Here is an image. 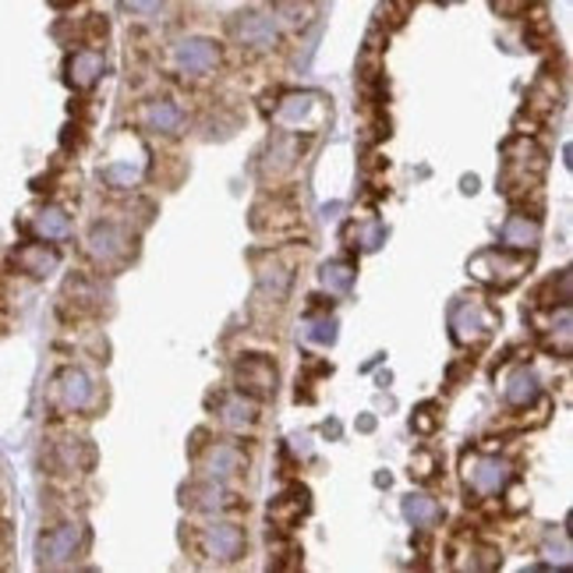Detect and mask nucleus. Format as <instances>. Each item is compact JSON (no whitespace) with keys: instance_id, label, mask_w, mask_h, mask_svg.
I'll return each instance as SVG.
<instances>
[{"instance_id":"nucleus-9","label":"nucleus","mask_w":573,"mask_h":573,"mask_svg":"<svg viewBox=\"0 0 573 573\" xmlns=\"http://www.w3.org/2000/svg\"><path fill=\"white\" fill-rule=\"evenodd\" d=\"M291 286H294V262L286 248H269L255 255V301L283 308Z\"/></svg>"},{"instance_id":"nucleus-2","label":"nucleus","mask_w":573,"mask_h":573,"mask_svg":"<svg viewBox=\"0 0 573 573\" xmlns=\"http://www.w3.org/2000/svg\"><path fill=\"white\" fill-rule=\"evenodd\" d=\"M546 173V149L538 146L535 135H509L503 142V170H499V191L509 199V205H520L528 195H535Z\"/></svg>"},{"instance_id":"nucleus-36","label":"nucleus","mask_w":573,"mask_h":573,"mask_svg":"<svg viewBox=\"0 0 573 573\" xmlns=\"http://www.w3.org/2000/svg\"><path fill=\"white\" fill-rule=\"evenodd\" d=\"M439 4H457V0H439Z\"/></svg>"},{"instance_id":"nucleus-6","label":"nucleus","mask_w":573,"mask_h":573,"mask_svg":"<svg viewBox=\"0 0 573 573\" xmlns=\"http://www.w3.org/2000/svg\"><path fill=\"white\" fill-rule=\"evenodd\" d=\"M251 231L269 241H294V237L305 234V216H301V205L294 199V191L273 188L251 205Z\"/></svg>"},{"instance_id":"nucleus-16","label":"nucleus","mask_w":573,"mask_h":573,"mask_svg":"<svg viewBox=\"0 0 573 573\" xmlns=\"http://www.w3.org/2000/svg\"><path fill=\"white\" fill-rule=\"evenodd\" d=\"M216 422L223 432H231L237 439L251 436L255 428H259L262 414H259V401H251V396L237 393V390H227L216 396Z\"/></svg>"},{"instance_id":"nucleus-12","label":"nucleus","mask_w":573,"mask_h":573,"mask_svg":"<svg viewBox=\"0 0 573 573\" xmlns=\"http://www.w3.org/2000/svg\"><path fill=\"white\" fill-rule=\"evenodd\" d=\"M50 401L60 414H89L92 407H100L103 393L86 369H60L54 379Z\"/></svg>"},{"instance_id":"nucleus-4","label":"nucleus","mask_w":573,"mask_h":573,"mask_svg":"<svg viewBox=\"0 0 573 573\" xmlns=\"http://www.w3.org/2000/svg\"><path fill=\"white\" fill-rule=\"evenodd\" d=\"M135 251H138V237L132 231V223L124 220H114V216L96 220L86 234V255L96 273H106V277L121 273V269L135 259Z\"/></svg>"},{"instance_id":"nucleus-13","label":"nucleus","mask_w":573,"mask_h":573,"mask_svg":"<svg viewBox=\"0 0 573 573\" xmlns=\"http://www.w3.org/2000/svg\"><path fill=\"white\" fill-rule=\"evenodd\" d=\"M227 32L241 50L251 54H269L280 43V25L269 11H237L227 22Z\"/></svg>"},{"instance_id":"nucleus-24","label":"nucleus","mask_w":573,"mask_h":573,"mask_svg":"<svg viewBox=\"0 0 573 573\" xmlns=\"http://www.w3.org/2000/svg\"><path fill=\"white\" fill-rule=\"evenodd\" d=\"M404 514H407V520L414 524V528H422V531H432L436 524H442V506L432 496H425V492L404 499Z\"/></svg>"},{"instance_id":"nucleus-30","label":"nucleus","mask_w":573,"mask_h":573,"mask_svg":"<svg viewBox=\"0 0 573 573\" xmlns=\"http://www.w3.org/2000/svg\"><path fill=\"white\" fill-rule=\"evenodd\" d=\"M524 40H528L535 50H546V46H552V25L546 14H535V19H528V29H524Z\"/></svg>"},{"instance_id":"nucleus-14","label":"nucleus","mask_w":573,"mask_h":573,"mask_svg":"<svg viewBox=\"0 0 573 573\" xmlns=\"http://www.w3.org/2000/svg\"><path fill=\"white\" fill-rule=\"evenodd\" d=\"M103 308H106V294L100 280L89 273L68 277L60 294V315L68 318V323H86V318L103 315Z\"/></svg>"},{"instance_id":"nucleus-5","label":"nucleus","mask_w":573,"mask_h":573,"mask_svg":"<svg viewBox=\"0 0 573 573\" xmlns=\"http://www.w3.org/2000/svg\"><path fill=\"white\" fill-rule=\"evenodd\" d=\"M460 478H464L468 488V503H482V499H499V492L514 482V464L496 450V446H474L460 460Z\"/></svg>"},{"instance_id":"nucleus-26","label":"nucleus","mask_w":573,"mask_h":573,"mask_svg":"<svg viewBox=\"0 0 573 573\" xmlns=\"http://www.w3.org/2000/svg\"><path fill=\"white\" fill-rule=\"evenodd\" d=\"M36 234L43 237L46 245H50V241H64V237L71 234L68 213H64L60 205H46V210L40 213V220H36Z\"/></svg>"},{"instance_id":"nucleus-17","label":"nucleus","mask_w":573,"mask_h":573,"mask_svg":"<svg viewBox=\"0 0 573 573\" xmlns=\"http://www.w3.org/2000/svg\"><path fill=\"white\" fill-rule=\"evenodd\" d=\"M135 124H138V132L178 138L188 127V117H184V110L173 100H146L135 110Z\"/></svg>"},{"instance_id":"nucleus-11","label":"nucleus","mask_w":573,"mask_h":573,"mask_svg":"<svg viewBox=\"0 0 573 573\" xmlns=\"http://www.w3.org/2000/svg\"><path fill=\"white\" fill-rule=\"evenodd\" d=\"M231 382L237 393L251 396V401H273L280 386V369L269 355H241L231 364Z\"/></svg>"},{"instance_id":"nucleus-27","label":"nucleus","mask_w":573,"mask_h":573,"mask_svg":"<svg viewBox=\"0 0 573 573\" xmlns=\"http://www.w3.org/2000/svg\"><path fill=\"white\" fill-rule=\"evenodd\" d=\"M411 482H418V485H428V482H436V478L442 474V457L436 450H428V446H422V450H414L411 453Z\"/></svg>"},{"instance_id":"nucleus-20","label":"nucleus","mask_w":573,"mask_h":573,"mask_svg":"<svg viewBox=\"0 0 573 573\" xmlns=\"http://www.w3.org/2000/svg\"><path fill=\"white\" fill-rule=\"evenodd\" d=\"M78 538H86L82 524L78 520H64V524H57V528H50L43 538V552H46L43 563H50V566L68 563L71 555L78 552Z\"/></svg>"},{"instance_id":"nucleus-8","label":"nucleus","mask_w":573,"mask_h":573,"mask_svg":"<svg viewBox=\"0 0 573 573\" xmlns=\"http://www.w3.org/2000/svg\"><path fill=\"white\" fill-rule=\"evenodd\" d=\"M181 503L199 517H237L248 514V499L234 492L231 482H213V478H195L181 488Z\"/></svg>"},{"instance_id":"nucleus-31","label":"nucleus","mask_w":573,"mask_h":573,"mask_svg":"<svg viewBox=\"0 0 573 573\" xmlns=\"http://www.w3.org/2000/svg\"><path fill=\"white\" fill-rule=\"evenodd\" d=\"M350 280H355V266L350 262H326L323 266V283L333 286V291H344V286H350Z\"/></svg>"},{"instance_id":"nucleus-15","label":"nucleus","mask_w":573,"mask_h":573,"mask_svg":"<svg viewBox=\"0 0 573 573\" xmlns=\"http://www.w3.org/2000/svg\"><path fill=\"white\" fill-rule=\"evenodd\" d=\"M170 60H173V68H178L181 75L188 78H205V75H213L220 68V43L213 40H205V36H184L170 46Z\"/></svg>"},{"instance_id":"nucleus-18","label":"nucleus","mask_w":573,"mask_h":573,"mask_svg":"<svg viewBox=\"0 0 573 573\" xmlns=\"http://www.w3.org/2000/svg\"><path fill=\"white\" fill-rule=\"evenodd\" d=\"M308 509H312L308 488H301V485L286 488V492H280V496L269 499V506H266L269 528H273V531H286V535H294L297 524L308 517Z\"/></svg>"},{"instance_id":"nucleus-1","label":"nucleus","mask_w":573,"mask_h":573,"mask_svg":"<svg viewBox=\"0 0 573 573\" xmlns=\"http://www.w3.org/2000/svg\"><path fill=\"white\" fill-rule=\"evenodd\" d=\"M184 549L205 566H234L248 555V535L231 517H202L184 524Z\"/></svg>"},{"instance_id":"nucleus-3","label":"nucleus","mask_w":573,"mask_h":573,"mask_svg":"<svg viewBox=\"0 0 573 573\" xmlns=\"http://www.w3.org/2000/svg\"><path fill=\"white\" fill-rule=\"evenodd\" d=\"M245 439H216L210 428H199L188 442V457L195 464L199 478H213V482H234V478L248 474V453Z\"/></svg>"},{"instance_id":"nucleus-28","label":"nucleus","mask_w":573,"mask_h":573,"mask_svg":"<svg viewBox=\"0 0 573 573\" xmlns=\"http://www.w3.org/2000/svg\"><path fill=\"white\" fill-rule=\"evenodd\" d=\"M411 428H414V432H418V436H436L439 428H442V404L425 401V404L414 407V414H411Z\"/></svg>"},{"instance_id":"nucleus-10","label":"nucleus","mask_w":573,"mask_h":573,"mask_svg":"<svg viewBox=\"0 0 573 573\" xmlns=\"http://www.w3.org/2000/svg\"><path fill=\"white\" fill-rule=\"evenodd\" d=\"M453 326V340L460 347H482L485 340H492V333L499 326V312L482 297H460L450 315Z\"/></svg>"},{"instance_id":"nucleus-7","label":"nucleus","mask_w":573,"mask_h":573,"mask_svg":"<svg viewBox=\"0 0 573 573\" xmlns=\"http://www.w3.org/2000/svg\"><path fill=\"white\" fill-rule=\"evenodd\" d=\"M531 255L535 251H514V248L496 245V248L478 251L468 262V273L482 286H488V291H509V286H517L524 273L531 269Z\"/></svg>"},{"instance_id":"nucleus-34","label":"nucleus","mask_w":573,"mask_h":573,"mask_svg":"<svg viewBox=\"0 0 573 573\" xmlns=\"http://www.w3.org/2000/svg\"><path fill=\"white\" fill-rule=\"evenodd\" d=\"M124 8L135 11V14H156L159 8H164V0H124Z\"/></svg>"},{"instance_id":"nucleus-25","label":"nucleus","mask_w":573,"mask_h":573,"mask_svg":"<svg viewBox=\"0 0 573 573\" xmlns=\"http://www.w3.org/2000/svg\"><path fill=\"white\" fill-rule=\"evenodd\" d=\"M14 262H19V269L29 277H46L57 266V251L46 245H25L14 251Z\"/></svg>"},{"instance_id":"nucleus-32","label":"nucleus","mask_w":573,"mask_h":573,"mask_svg":"<svg viewBox=\"0 0 573 573\" xmlns=\"http://www.w3.org/2000/svg\"><path fill=\"white\" fill-rule=\"evenodd\" d=\"M407 19V11L396 4V0H382L379 4V25H386V29H401Z\"/></svg>"},{"instance_id":"nucleus-19","label":"nucleus","mask_w":573,"mask_h":573,"mask_svg":"<svg viewBox=\"0 0 573 573\" xmlns=\"http://www.w3.org/2000/svg\"><path fill=\"white\" fill-rule=\"evenodd\" d=\"M106 60L96 46H78L75 54H68V64H64V75H68V86L78 92H89L96 82L103 78Z\"/></svg>"},{"instance_id":"nucleus-22","label":"nucleus","mask_w":573,"mask_h":573,"mask_svg":"<svg viewBox=\"0 0 573 573\" xmlns=\"http://www.w3.org/2000/svg\"><path fill=\"white\" fill-rule=\"evenodd\" d=\"M538 396H541V390H538V375L528 369V364H517V369L506 375L503 401H506L509 407H514V411H520V407L535 404Z\"/></svg>"},{"instance_id":"nucleus-21","label":"nucleus","mask_w":573,"mask_h":573,"mask_svg":"<svg viewBox=\"0 0 573 573\" xmlns=\"http://www.w3.org/2000/svg\"><path fill=\"white\" fill-rule=\"evenodd\" d=\"M538 237H541V223H538V216L517 210L514 216H509V220L503 223V231H499V245H503V248H514V251H535Z\"/></svg>"},{"instance_id":"nucleus-33","label":"nucleus","mask_w":573,"mask_h":573,"mask_svg":"<svg viewBox=\"0 0 573 573\" xmlns=\"http://www.w3.org/2000/svg\"><path fill=\"white\" fill-rule=\"evenodd\" d=\"M492 8L506 14V19H520V14L531 11V0H492Z\"/></svg>"},{"instance_id":"nucleus-29","label":"nucleus","mask_w":573,"mask_h":573,"mask_svg":"<svg viewBox=\"0 0 573 573\" xmlns=\"http://www.w3.org/2000/svg\"><path fill=\"white\" fill-rule=\"evenodd\" d=\"M277 19V25H305L308 22V14H312V4L308 0H273V11H269Z\"/></svg>"},{"instance_id":"nucleus-23","label":"nucleus","mask_w":573,"mask_h":573,"mask_svg":"<svg viewBox=\"0 0 573 573\" xmlns=\"http://www.w3.org/2000/svg\"><path fill=\"white\" fill-rule=\"evenodd\" d=\"M301 546L286 535V531H273L269 528V570H301Z\"/></svg>"},{"instance_id":"nucleus-35","label":"nucleus","mask_w":573,"mask_h":573,"mask_svg":"<svg viewBox=\"0 0 573 573\" xmlns=\"http://www.w3.org/2000/svg\"><path fill=\"white\" fill-rule=\"evenodd\" d=\"M8 552H11V531H8V520L0 517V566H4Z\"/></svg>"}]
</instances>
